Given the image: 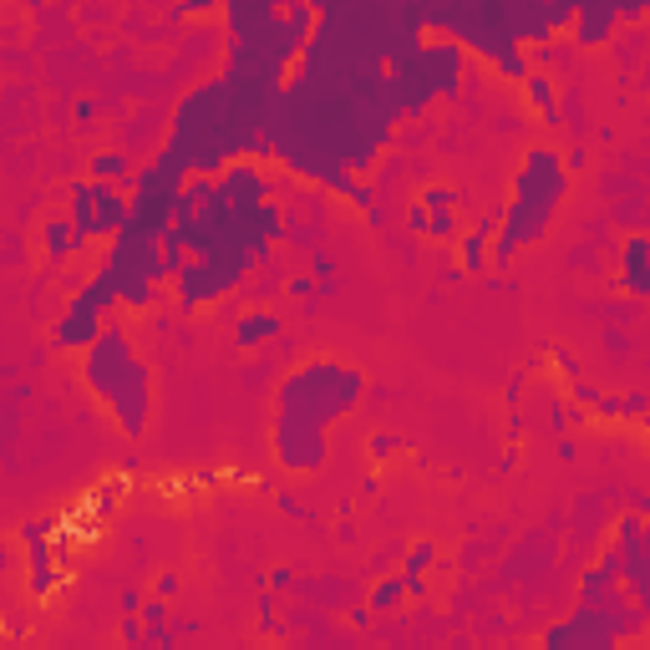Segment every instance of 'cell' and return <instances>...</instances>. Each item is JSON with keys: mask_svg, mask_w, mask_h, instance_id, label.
Returning <instances> with one entry per match:
<instances>
[{"mask_svg": "<svg viewBox=\"0 0 650 650\" xmlns=\"http://www.w3.org/2000/svg\"><path fill=\"white\" fill-rule=\"evenodd\" d=\"M143 610V590H122V615H138Z\"/></svg>", "mask_w": 650, "mask_h": 650, "instance_id": "cell-34", "label": "cell"}, {"mask_svg": "<svg viewBox=\"0 0 650 650\" xmlns=\"http://www.w3.org/2000/svg\"><path fill=\"white\" fill-rule=\"evenodd\" d=\"M422 41L417 6H315V31L265 128L270 158L366 214L376 199L356 173L376 169L397 138L402 102L392 72L417 57Z\"/></svg>", "mask_w": 650, "mask_h": 650, "instance_id": "cell-1", "label": "cell"}, {"mask_svg": "<svg viewBox=\"0 0 650 650\" xmlns=\"http://www.w3.org/2000/svg\"><path fill=\"white\" fill-rule=\"evenodd\" d=\"M488 234H478V230H468V234H458V275H488Z\"/></svg>", "mask_w": 650, "mask_h": 650, "instance_id": "cell-24", "label": "cell"}, {"mask_svg": "<svg viewBox=\"0 0 650 650\" xmlns=\"http://www.w3.org/2000/svg\"><path fill=\"white\" fill-rule=\"evenodd\" d=\"M615 21H620V11H615V0H590V6H575V47H600V41H610Z\"/></svg>", "mask_w": 650, "mask_h": 650, "instance_id": "cell-17", "label": "cell"}, {"mask_svg": "<svg viewBox=\"0 0 650 650\" xmlns=\"http://www.w3.org/2000/svg\"><path fill=\"white\" fill-rule=\"evenodd\" d=\"M133 158L128 153H97L92 163H87V179H97V183H108V189H133Z\"/></svg>", "mask_w": 650, "mask_h": 650, "instance_id": "cell-22", "label": "cell"}, {"mask_svg": "<svg viewBox=\"0 0 650 650\" xmlns=\"http://www.w3.org/2000/svg\"><path fill=\"white\" fill-rule=\"evenodd\" d=\"M67 219L77 230V244H97V240H118L128 224V193L108 189L97 179H77L67 189Z\"/></svg>", "mask_w": 650, "mask_h": 650, "instance_id": "cell-9", "label": "cell"}, {"mask_svg": "<svg viewBox=\"0 0 650 650\" xmlns=\"http://www.w3.org/2000/svg\"><path fill=\"white\" fill-rule=\"evenodd\" d=\"M392 453H397V433H376V437H372V458L386 463Z\"/></svg>", "mask_w": 650, "mask_h": 650, "instance_id": "cell-30", "label": "cell"}, {"mask_svg": "<svg viewBox=\"0 0 650 650\" xmlns=\"http://www.w3.org/2000/svg\"><path fill=\"white\" fill-rule=\"evenodd\" d=\"M407 230H412V234H427V214H422V204L407 209Z\"/></svg>", "mask_w": 650, "mask_h": 650, "instance_id": "cell-33", "label": "cell"}, {"mask_svg": "<svg viewBox=\"0 0 650 650\" xmlns=\"http://www.w3.org/2000/svg\"><path fill=\"white\" fill-rule=\"evenodd\" d=\"M524 92H529L534 112H539L544 122H555V77H544V72H529V77H524Z\"/></svg>", "mask_w": 650, "mask_h": 650, "instance_id": "cell-25", "label": "cell"}, {"mask_svg": "<svg viewBox=\"0 0 650 650\" xmlns=\"http://www.w3.org/2000/svg\"><path fill=\"white\" fill-rule=\"evenodd\" d=\"M280 331H285V321H280L275 311H244L240 321H234V346L260 351L265 341H280Z\"/></svg>", "mask_w": 650, "mask_h": 650, "instance_id": "cell-19", "label": "cell"}, {"mask_svg": "<svg viewBox=\"0 0 650 650\" xmlns=\"http://www.w3.org/2000/svg\"><path fill=\"white\" fill-rule=\"evenodd\" d=\"M21 544H26V559H31V595H51V585H57V565H51V524L26 518Z\"/></svg>", "mask_w": 650, "mask_h": 650, "instance_id": "cell-16", "label": "cell"}, {"mask_svg": "<svg viewBox=\"0 0 650 650\" xmlns=\"http://www.w3.org/2000/svg\"><path fill=\"white\" fill-rule=\"evenodd\" d=\"M183 265H189V250H183V234L169 224V230H163V240H158V280H163V285H173Z\"/></svg>", "mask_w": 650, "mask_h": 650, "instance_id": "cell-23", "label": "cell"}, {"mask_svg": "<svg viewBox=\"0 0 650 650\" xmlns=\"http://www.w3.org/2000/svg\"><path fill=\"white\" fill-rule=\"evenodd\" d=\"M138 620H143V630H163V626H169V605H163V600H143Z\"/></svg>", "mask_w": 650, "mask_h": 650, "instance_id": "cell-29", "label": "cell"}, {"mask_svg": "<svg viewBox=\"0 0 650 650\" xmlns=\"http://www.w3.org/2000/svg\"><path fill=\"white\" fill-rule=\"evenodd\" d=\"M437 565V544H412L407 549V559H402V585H407V600H427V569Z\"/></svg>", "mask_w": 650, "mask_h": 650, "instance_id": "cell-21", "label": "cell"}, {"mask_svg": "<svg viewBox=\"0 0 650 650\" xmlns=\"http://www.w3.org/2000/svg\"><path fill=\"white\" fill-rule=\"evenodd\" d=\"M575 402H600V392H595V382H585V376H575Z\"/></svg>", "mask_w": 650, "mask_h": 650, "instance_id": "cell-32", "label": "cell"}, {"mask_svg": "<svg viewBox=\"0 0 650 650\" xmlns=\"http://www.w3.org/2000/svg\"><path fill=\"white\" fill-rule=\"evenodd\" d=\"M77 250H82V244H77V230H72V219H67V214H57V219H47V224H41V265L61 270Z\"/></svg>", "mask_w": 650, "mask_h": 650, "instance_id": "cell-18", "label": "cell"}, {"mask_svg": "<svg viewBox=\"0 0 650 650\" xmlns=\"http://www.w3.org/2000/svg\"><path fill=\"white\" fill-rule=\"evenodd\" d=\"M569 199V169L555 148H529L514 169V189H508V209L498 214L494 230V250H488V265L508 270L518 260L524 244H539L544 234L555 230L559 204Z\"/></svg>", "mask_w": 650, "mask_h": 650, "instance_id": "cell-6", "label": "cell"}, {"mask_svg": "<svg viewBox=\"0 0 650 650\" xmlns=\"http://www.w3.org/2000/svg\"><path fill=\"white\" fill-rule=\"evenodd\" d=\"M422 31H443L453 47L473 51L483 61H498L504 51H524L555 41L559 26L575 21V6H544V0H468V6H417Z\"/></svg>", "mask_w": 650, "mask_h": 650, "instance_id": "cell-5", "label": "cell"}, {"mask_svg": "<svg viewBox=\"0 0 650 650\" xmlns=\"http://www.w3.org/2000/svg\"><path fill=\"white\" fill-rule=\"evenodd\" d=\"M366 397V372L336 356H311L285 382L275 386V422H270V447L285 473H311L325 468L331 458V427L356 412Z\"/></svg>", "mask_w": 650, "mask_h": 650, "instance_id": "cell-3", "label": "cell"}, {"mask_svg": "<svg viewBox=\"0 0 650 650\" xmlns=\"http://www.w3.org/2000/svg\"><path fill=\"white\" fill-rule=\"evenodd\" d=\"M407 600V585H402V575H386L382 585L372 590V600H366V610H397V605Z\"/></svg>", "mask_w": 650, "mask_h": 650, "instance_id": "cell-26", "label": "cell"}, {"mask_svg": "<svg viewBox=\"0 0 650 650\" xmlns=\"http://www.w3.org/2000/svg\"><path fill=\"white\" fill-rule=\"evenodd\" d=\"M417 204H422V214H427V240L458 244V234H463L458 209L468 204V193H463V189H447V183H427V189L417 193Z\"/></svg>", "mask_w": 650, "mask_h": 650, "instance_id": "cell-14", "label": "cell"}, {"mask_svg": "<svg viewBox=\"0 0 650 650\" xmlns=\"http://www.w3.org/2000/svg\"><path fill=\"white\" fill-rule=\"evenodd\" d=\"M214 189L224 193V199H234V204H275V183L265 179L260 163H234V169H224L214 179Z\"/></svg>", "mask_w": 650, "mask_h": 650, "instance_id": "cell-15", "label": "cell"}, {"mask_svg": "<svg viewBox=\"0 0 650 650\" xmlns=\"http://www.w3.org/2000/svg\"><path fill=\"white\" fill-rule=\"evenodd\" d=\"M646 254H650L646 234H630L626 250H620V275H626V290L636 295V301H646V295H650V265H646Z\"/></svg>", "mask_w": 650, "mask_h": 650, "instance_id": "cell-20", "label": "cell"}, {"mask_svg": "<svg viewBox=\"0 0 650 650\" xmlns=\"http://www.w3.org/2000/svg\"><path fill=\"white\" fill-rule=\"evenodd\" d=\"M615 555H620V585L640 610H650V555H646V518L626 514L615 524Z\"/></svg>", "mask_w": 650, "mask_h": 650, "instance_id": "cell-12", "label": "cell"}, {"mask_svg": "<svg viewBox=\"0 0 650 650\" xmlns=\"http://www.w3.org/2000/svg\"><path fill=\"white\" fill-rule=\"evenodd\" d=\"M143 636H148V630H143V620H138V615H122V640H128V646H143Z\"/></svg>", "mask_w": 650, "mask_h": 650, "instance_id": "cell-31", "label": "cell"}, {"mask_svg": "<svg viewBox=\"0 0 650 650\" xmlns=\"http://www.w3.org/2000/svg\"><path fill=\"white\" fill-rule=\"evenodd\" d=\"M244 275H250V265H230V260H189V265L179 270V280L169 285L173 305H179L183 315H199V311L224 301L234 285H244Z\"/></svg>", "mask_w": 650, "mask_h": 650, "instance_id": "cell-10", "label": "cell"}, {"mask_svg": "<svg viewBox=\"0 0 650 650\" xmlns=\"http://www.w3.org/2000/svg\"><path fill=\"white\" fill-rule=\"evenodd\" d=\"M315 31V6L305 0H230L224 6V72L254 87H285Z\"/></svg>", "mask_w": 650, "mask_h": 650, "instance_id": "cell-4", "label": "cell"}, {"mask_svg": "<svg viewBox=\"0 0 650 650\" xmlns=\"http://www.w3.org/2000/svg\"><path fill=\"white\" fill-rule=\"evenodd\" d=\"M539 650H620V636L610 630L605 610H595V605H575L569 620H555V626L544 630Z\"/></svg>", "mask_w": 650, "mask_h": 650, "instance_id": "cell-11", "label": "cell"}, {"mask_svg": "<svg viewBox=\"0 0 650 650\" xmlns=\"http://www.w3.org/2000/svg\"><path fill=\"white\" fill-rule=\"evenodd\" d=\"M494 72H498V77H508V82H524V77H529L534 67H529V57H524V51H504V57L494 61Z\"/></svg>", "mask_w": 650, "mask_h": 650, "instance_id": "cell-27", "label": "cell"}, {"mask_svg": "<svg viewBox=\"0 0 650 650\" xmlns=\"http://www.w3.org/2000/svg\"><path fill=\"white\" fill-rule=\"evenodd\" d=\"M0 569H6V544H0Z\"/></svg>", "mask_w": 650, "mask_h": 650, "instance_id": "cell-36", "label": "cell"}, {"mask_svg": "<svg viewBox=\"0 0 650 650\" xmlns=\"http://www.w3.org/2000/svg\"><path fill=\"white\" fill-rule=\"evenodd\" d=\"M270 585H275V590H290V585H295V575H290V569H275V575H270Z\"/></svg>", "mask_w": 650, "mask_h": 650, "instance_id": "cell-35", "label": "cell"}, {"mask_svg": "<svg viewBox=\"0 0 650 650\" xmlns=\"http://www.w3.org/2000/svg\"><path fill=\"white\" fill-rule=\"evenodd\" d=\"M102 325H108V315L97 311L87 295H72L67 311L57 315V325H51V351H87L102 336Z\"/></svg>", "mask_w": 650, "mask_h": 650, "instance_id": "cell-13", "label": "cell"}, {"mask_svg": "<svg viewBox=\"0 0 650 650\" xmlns=\"http://www.w3.org/2000/svg\"><path fill=\"white\" fill-rule=\"evenodd\" d=\"M463 72H468V51L453 47L447 37H427L422 51L392 72L397 82V102H402V118H422V112L443 102V97H458Z\"/></svg>", "mask_w": 650, "mask_h": 650, "instance_id": "cell-8", "label": "cell"}, {"mask_svg": "<svg viewBox=\"0 0 650 650\" xmlns=\"http://www.w3.org/2000/svg\"><path fill=\"white\" fill-rule=\"evenodd\" d=\"M82 382L108 407V417L118 422V433L128 443H138L148 433V422H153V372H148L143 351L128 336V325H102V336L82 351Z\"/></svg>", "mask_w": 650, "mask_h": 650, "instance_id": "cell-7", "label": "cell"}, {"mask_svg": "<svg viewBox=\"0 0 650 650\" xmlns=\"http://www.w3.org/2000/svg\"><path fill=\"white\" fill-rule=\"evenodd\" d=\"M179 590H183V579H179V569H163V575L153 579V600H179Z\"/></svg>", "mask_w": 650, "mask_h": 650, "instance_id": "cell-28", "label": "cell"}, {"mask_svg": "<svg viewBox=\"0 0 650 650\" xmlns=\"http://www.w3.org/2000/svg\"><path fill=\"white\" fill-rule=\"evenodd\" d=\"M280 92L285 87H254L230 72H219L214 82H199L173 108L163 153L183 169V179H219L234 163L270 158L265 128L280 108Z\"/></svg>", "mask_w": 650, "mask_h": 650, "instance_id": "cell-2", "label": "cell"}]
</instances>
